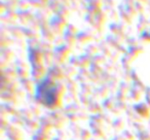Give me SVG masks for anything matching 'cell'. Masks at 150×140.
Segmentation results:
<instances>
[{
  "label": "cell",
  "mask_w": 150,
  "mask_h": 140,
  "mask_svg": "<svg viewBox=\"0 0 150 140\" xmlns=\"http://www.w3.org/2000/svg\"><path fill=\"white\" fill-rule=\"evenodd\" d=\"M37 97L44 102V104L47 105L52 104V102L56 100L57 87L50 78L43 80L37 87Z\"/></svg>",
  "instance_id": "obj_1"
}]
</instances>
